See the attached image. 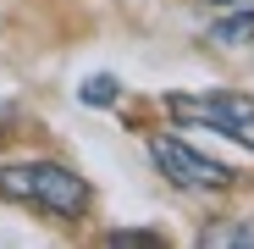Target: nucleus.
Wrapping results in <instances>:
<instances>
[{
	"label": "nucleus",
	"mask_w": 254,
	"mask_h": 249,
	"mask_svg": "<svg viewBox=\"0 0 254 249\" xmlns=\"http://www.w3.org/2000/svg\"><path fill=\"white\" fill-rule=\"evenodd\" d=\"M0 199H22V205H45L56 216H83L89 205V188H83L77 172H66L61 161H17L0 166Z\"/></svg>",
	"instance_id": "f257e3e1"
},
{
	"label": "nucleus",
	"mask_w": 254,
	"mask_h": 249,
	"mask_svg": "<svg viewBox=\"0 0 254 249\" xmlns=\"http://www.w3.org/2000/svg\"><path fill=\"white\" fill-rule=\"evenodd\" d=\"M166 111L177 122H193V128H216L238 144L254 150V94L238 89H210V94H166Z\"/></svg>",
	"instance_id": "f03ea898"
},
{
	"label": "nucleus",
	"mask_w": 254,
	"mask_h": 249,
	"mask_svg": "<svg viewBox=\"0 0 254 249\" xmlns=\"http://www.w3.org/2000/svg\"><path fill=\"white\" fill-rule=\"evenodd\" d=\"M149 161H155L177 188H193V194H221V188L238 183V172H232L227 161H210V155H199L193 144H183V139H172V133H149Z\"/></svg>",
	"instance_id": "7ed1b4c3"
},
{
	"label": "nucleus",
	"mask_w": 254,
	"mask_h": 249,
	"mask_svg": "<svg viewBox=\"0 0 254 249\" xmlns=\"http://www.w3.org/2000/svg\"><path fill=\"white\" fill-rule=\"evenodd\" d=\"M204 249H254V216H238V222H210L199 233Z\"/></svg>",
	"instance_id": "20e7f679"
},
{
	"label": "nucleus",
	"mask_w": 254,
	"mask_h": 249,
	"mask_svg": "<svg viewBox=\"0 0 254 249\" xmlns=\"http://www.w3.org/2000/svg\"><path fill=\"white\" fill-rule=\"evenodd\" d=\"M210 39H216V45H249V39H254V6H243V11H232L221 22H210Z\"/></svg>",
	"instance_id": "39448f33"
},
{
	"label": "nucleus",
	"mask_w": 254,
	"mask_h": 249,
	"mask_svg": "<svg viewBox=\"0 0 254 249\" xmlns=\"http://www.w3.org/2000/svg\"><path fill=\"white\" fill-rule=\"evenodd\" d=\"M77 94H83V105H116V94H122V83H116L111 72H94V78L83 83Z\"/></svg>",
	"instance_id": "423d86ee"
},
{
	"label": "nucleus",
	"mask_w": 254,
	"mask_h": 249,
	"mask_svg": "<svg viewBox=\"0 0 254 249\" xmlns=\"http://www.w3.org/2000/svg\"><path fill=\"white\" fill-rule=\"evenodd\" d=\"M105 244L111 249H155L160 233H105Z\"/></svg>",
	"instance_id": "0eeeda50"
},
{
	"label": "nucleus",
	"mask_w": 254,
	"mask_h": 249,
	"mask_svg": "<svg viewBox=\"0 0 254 249\" xmlns=\"http://www.w3.org/2000/svg\"><path fill=\"white\" fill-rule=\"evenodd\" d=\"M216 6H232V0H216Z\"/></svg>",
	"instance_id": "6e6552de"
}]
</instances>
